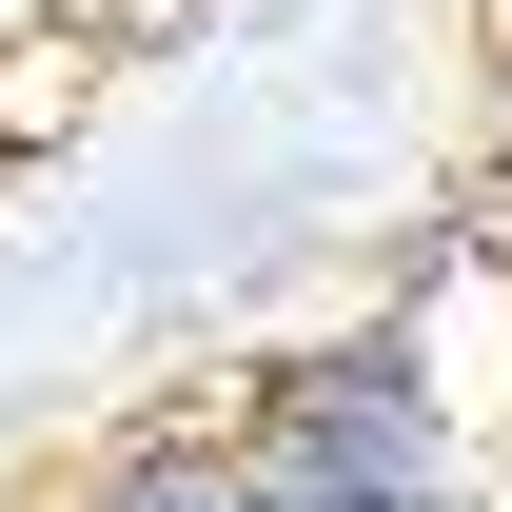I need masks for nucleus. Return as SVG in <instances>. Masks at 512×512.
<instances>
[{"label": "nucleus", "mask_w": 512, "mask_h": 512, "mask_svg": "<svg viewBox=\"0 0 512 512\" xmlns=\"http://www.w3.org/2000/svg\"><path fill=\"white\" fill-rule=\"evenodd\" d=\"M60 512H256L237 414H138L119 453H79V473H60Z\"/></svg>", "instance_id": "2"}, {"label": "nucleus", "mask_w": 512, "mask_h": 512, "mask_svg": "<svg viewBox=\"0 0 512 512\" xmlns=\"http://www.w3.org/2000/svg\"><path fill=\"white\" fill-rule=\"evenodd\" d=\"M237 473H256V512H453L473 434H453V375L414 355V316H335L296 355H256Z\"/></svg>", "instance_id": "1"}, {"label": "nucleus", "mask_w": 512, "mask_h": 512, "mask_svg": "<svg viewBox=\"0 0 512 512\" xmlns=\"http://www.w3.org/2000/svg\"><path fill=\"white\" fill-rule=\"evenodd\" d=\"M493 138H512V99H493Z\"/></svg>", "instance_id": "3"}, {"label": "nucleus", "mask_w": 512, "mask_h": 512, "mask_svg": "<svg viewBox=\"0 0 512 512\" xmlns=\"http://www.w3.org/2000/svg\"><path fill=\"white\" fill-rule=\"evenodd\" d=\"M0 20H20V0H0Z\"/></svg>", "instance_id": "4"}]
</instances>
